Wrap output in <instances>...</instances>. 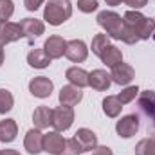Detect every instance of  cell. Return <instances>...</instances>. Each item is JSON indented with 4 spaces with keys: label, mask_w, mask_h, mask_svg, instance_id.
<instances>
[{
    "label": "cell",
    "mask_w": 155,
    "mask_h": 155,
    "mask_svg": "<svg viewBox=\"0 0 155 155\" xmlns=\"http://www.w3.org/2000/svg\"><path fill=\"white\" fill-rule=\"evenodd\" d=\"M97 24L105 29V35H108V38L121 40L128 45H134L139 41L135 33L126 25L124 18H121L114 11H101L97 15Z\"/></svg>",
    "instance_id": "1"
},
{
    "label": "cell",
    "mask_w": 155,
    "mask_h": 155,
    "mask_svg": "<svg viewBox=\"0 0 155 155\" xmlns=\"http://www.w3.org/2000/svg\"><path fill=\"white\" fill-rule=\"evenodd\" d=\"M123 18L139 40H148L155 33V20L144 16L139 11H126Z\"/></svg>",
    "instance_id": "2"
},
{
    "label": "cell",
    "mask_w": 155,
    "mask_h": 155,
    "mask_svg": "<svg viewBox=\"0 0 155 155\" xmlns=\"http://www.w3.org/2000/svg\"><path fill=\"white\" fill-rule=\"evenodd\" d=\"M72 16V4L71 0H49L43 11V20L51 25H61Z\"/></svg>",
    "instance_id": "3"
},
{
    "label": "cell",
    "mask_w": 155,
    "mask_h": 155,
    "mask_svg": "<svg viewBox=\"0 0 155 155\" xmlns=\"http://www.w3.org/2000/svg\"><path fill=\"white\" fill-rule=\"evenodd\" d=\"M72 121H74V110L72 107H58L52 110V126L56 128V132H65L72 126Z\"/></svg>",
    "instance_id": "4"
},
{
    "label": "cell",
    "mask_w": 155,
    "mask_h": 155,
    "mask_svg": "<svg viewBox=\"0 0 155 155\" xmlns=\"http://www.w3.org/2000/svg\"><path fill=\"white\" fill-rule=\"evenodd\" d=\"M137 130H139V117L135 116V114L121 117L116 124V132L119 134V137H123V139L134 137L137 134Z\"/></svg>",
    "instance_id": "5"
},
{
    "label": "cell",
    "mask_w": 155,
    "mask_h": 155,
    "mask_svg": "<svg viewBox=\"0 0 155 155\" xmlns=\"http://www.w3.org/2000/svg\"><path fill=\"white\" fill-rule=\"evenodd\" d=\"M65 141L67 139H63L60 132H49L43 135V152L51 155H61L65 148Z\"/></svg>",
    "instance_id": "6"
},
{
    "label": "cell",
    "mask_w": 155,
    "mask_h": 155,
    "mask_svg": "<svg viewBox=\"0 0 155 155\" xmlns=\"http://www.w3.org/2000/svg\"><path fill=\"white\" fill-rule=\"evenodd\" d=\"M24 36L22 35V27L20 24H13V22H0V45H7L13 43L16 40Z\"/></svg>",
    "instance_id": "7"
},
{
    "label": "cell",
    "mask_w": 155,
    "mask_h": 155,
    "mask_svg": "<svg viewBox=\"0 0 155 155\" xmlns=\"http://www.w3.org/2000/svg\"><path fill=\"white\" fill-rule=\"evenodd\" d=\"M65 56H67L71 61H74V63L85 61L87 56H88V49H87L85 41H81V40H71V41H67Z\"/></svg>",
    "instance_id": "8"
},
{
    "label": "cell",
    "mask_w": 155,
    "mask_h": 155,
    "mask_svg": "<svg viewBox=\"0 0 155 155\" xmlns=\"http://www.w3.org/2000/svg\"><path fill=\"white\" fill-rule=\"evenodd\" d=\"M52 88H54L52 81L45 76H38V78H35V79L29 81V92H31L35 97H40V99L49 97L51 92H52Z\"/></svg>",
    "instance_id": "9"
},
{
    "label": "cell",
    "mask_w": 155,
    "mask_h": 155,
    "mask_svg": "<svg viewBox=\"0 0 155 155\" xmlns=\"http://www.w3.org/2000/svg\"><path fill=\"white\" fill-rule=\"evenodd\" d=\"M20 27H22V35L29 40V41L38 38L40 35H43V31H45L43 22L41 20H36V18H24L20 22Z\"/></svg>",
    "instance_id": "10"
},
{
    "label": "cell",
    "mask_w": 155,
    "mask_h": 155,
    "mask_svg": "<svg viewBox=\"0 0 155 155\" xmlns=\"http://www.w3.org/2000/svg\"><path fill=\"white\" fill-rule=\"evenodd\" d=\"M65 47H67V41L61 38V36H49L45 45H43V51L47 52V56L51 60H58L65 54Z\"/></svg>",
    "instance_id": "11"
},
{
    "label": "cell",
    "mask_w": 155,
    "mask_h": 155,
    "mask_svg": "<svg viewBox=\"0 0 155 155\" xmlns=\"http://www.w3.org/2000/svg\"><path fill=\"white\" fill-rule=\"evenodd\" d=\"M135 76V72H134V69H132V65H128V63H117L112 67V72H110V78H112V81L117 83V85H128L132 79Z\"/></svg>",
    "instance_id": "12"
},
{
    "label": "cell",
    "mask_w": 155,
    "mask_h": 155,
    "mask_svg": "<svg viewBox=\"0 0 155 155\" xmlns=\"http://www.w3.org/2000/svg\"><path fill=\"white\" fill-rule=\"evenodd\" d=\"M25 150L31 155H38L40 152H43V134L38 128H33L25 134V141H24Z\"/></svg>",
    "instance_id": "13"
},
{
    "label": "cell",
    "mask_w": 155,
    "mask_h": 155,
    "mask_svg": "<svg viewBox=\"0 0 155 155\" xmlns=\"http://www.w3.org/2000/svg\"><path fill=\"white\" fill-rule=\"evenodd\" d=\"M88 85H90L94 90L103 92V90H108V87L112 85V78H110V74H108L107 71L96 69V71H92V72L88 74Z\"/></svg>",
    "instance_id": "14"
},
{
    "label": "cell",
    "mask_w": 155,
    "mask_h": 155,
    "mask_svg": "<svg viewBox=\"0 0 155 155\" xmlns=\"http://www.w3.org/2000/svg\"><path fill=\"white\" fill-rule=\"evenodd\" d=\"M74 139L79 143V146H81L83 152H92V150L97 148V137L88 128H79L76 134H74Z\"/></svg>",
    "instance_id": "15"
},
{
    "label": "cell",
    "mask_w": 155,
    "mask_h": 155,
    "mask_svg": "<svg viewBox=\"0 0 155 155\" xmlns=\"http://www.w3.org/2000/svg\"><path fill=\"white\" fill-rule=\"evenodd\" d=\"M81 97H83L81 88H78L74 85H65L60 90V103L65 105V107H74V105H78L81 101Z\"/></svg>",
    "instance_id": "16"
},
{
    "label": "cell",
    "mask_w": 155,
    "mask_h": 155,
    "mask_svg": "<svg viewBox=\"0 0 155 155\" xmlns=\"http://www.w3.org/2000/svg\"><path fill=\"white\" fill-rule=\"evenodd\" d=\"M139 108L144 112V116L152 119L153 128H155V92H152V90L141 92V96H139Z\"/></svg>",
    "instance_id": "17"
},
{
    "label": "cell",
    "mask_w": 155,
    "mask_h": 155,
    "mask_svg": "<svg viewBox=\"0 0 155 155\" xmlns=\"http://www.w3.org/2000/svg\"><path fill=\"white\" fill-rule=\"evenodd\" d=\"M99 58H101V61H103L107 67H114V65H117V63L123 61V52H121V49H117L116 45L108 43V45L101 51Z\"/></svg>",
    "instance_id": "18"
},
{
    "label": "cell",
    "mask_w": 155,
    "mask_h": 155,
    "mask_svg": "<svg viewBox=\"0 0 155 155\" xmlns=\"http://www.w3.org/2000/svg\"><path fill=\"white\" fill-rule=\"evenodd\" d=\"M33 123L38 130H45L52 124V110L49 107H38L33 114Z\"/></svg>",
    "instance_id": "19"
},
{
    "label": "cell",
    "mask_w": 155,
    "mask_h": 155,
    "mask_svg": "<svg viewBox=\"0 0 155 155\" xmlns=\"http://www.w3.org/2000/svg\"><path fill=\"white\" fill-rule=\"evenodd\" d=\"M18 126L15 119H4L0 121V143H11L16 139Z\"/></svg>",
    "instance_id": "20"
},
{
    "label": "cell",
    "mask_w": 155,
    "mask_h": 155,
    "mask_svg": "<svg viewBox=\"0 0 155 155\" xmlns=\"http://www.w3.org/2000/svg\"><path fill=\"white\" fill-rule=\"evenodd\" d=\"M27 63L35 69H45V67H49L51 58L47 56V52L43 49H33L27 54Z\"/></svg>",
    "instance_id": "21"
},
{
    "label": "cell",
    "mask_w": 155,
    "mask_h": 155,
    "mask_svg": "<svg viewBox=\"0 0 155 155\" xmlns=\"http://www.w3.org/2000/svg\"><path fill=\"white\" fill-rule=\"evenodd\" d=\"M65 78L71 81V85H74L78 88H83V87L88 85V74L83 69H79V67H71L65 72Z\"/></svg>",
    "instance_id": "22"
},
{
    "label": "cell",
    "mask_w": 155,
    "mask_h": 155,
    "mask_svg": "<svg viewBox=\"0 0 155 155\" xmlns=\"http://www.w3.org/2000/svg\"><path fill=\"white\" fill-rule=\"evenodd\" d=\"M121 108H123V103L117 99V96H107L103 99V112L108 117H117L121 114Z\"/></svg>",
    "instance_id": "23"
},
{
    "label": "cell",
    "mask_w": 155,
    "mask_h": 155,
    "mask_svg": "<svg viewBox=\"0 0 155 155\" xmlns=\"http://www.w3.org/2000/svg\"><path fill=\"white\" fill-rule=\"evenodd\" d=\"M135 155H155V139H143L135 146Z\"/></svg>",
    "instance_id": "24"
},
{
    "label": "cell",
    "mask_w": 155,
    "mask_h": 155,
    "mask_svg": "<svg viewBox=\"0 0 155 155\" xmlns=\"http://www.w3.org/2000/svg\"><path fill=\"white\" fill-rule=\"evenodd\" d=\"M13 103H15L13 94L9 90H5V88H0V114L9 112L13 108Z\"/></svg>",
    "instance_id": "25"
},
{
    "label": "cell",
    "mask_w": 155,
    "mask_h": 155,
    "mask_svg": "<svg viewBox=\"0 0 155 155\" xmlns=\"http://www.w3.org/2000/svg\"><path fill=\"white\" fill-rule=\"evenodd\" d=\"M108 43H110L108 35H96V36L92 38V52H94L96 56H99L101 51H103Z\"/></svg>",
    "instance_id": "26"
},
{
    "label": "cell",
    "mask_w": 155,
    "mask_h": 155,
    "mask_svg": "<svg viewBox=\"0 0 155 155\" xmlns=\"http://www.w3.org/2000/svg\"><path fill=\"white\" fill-rule=\"evenodd\" d=\"M15 13L13 0H0V22H7Z\"/></svg>",
    "instance_id": "27"
},
{
    "label": "cell",
    "mask_w": 155,
    "mask_h": 155,
    "mask_svg": "<svg viewBox=\"0 0 155 155\" xmlns=\"http://www.w3.org/2000/svg\"><path fill=\"white\" fill-rule=\"evenodd\" d=\"M137 94H139V88H137V87H126V88L117 96V99H119L123 105H126V103H132Z\"/></svg>",
    "instance_id": "28"
},
{
    "label": "cell",
    "mask_w": 155,
    "mask_h": 155,
    "mask_svg": "<svg viewBox=\"0 0 155 155\" xmlns=\"http://www.w3.org/2000/svg\"><path fill=\"white\" fill-rule=\"evenodd\" d=\"M81 153H83V150H81L79 143H78L74 137L65 141V148H63L61 155H81Z\"/></svg>",
    "instance_id": "29"
},
{
    "label": "cell",
    "mask_w": 155,
    "mask_h": 155,
    "mask_svg": "<svg viewBox=\"0 0 155 155\" xmlns=\"http://www.w3.org/2000/svg\"><path fill=\"white\" fill-rule=\"evenodd\" d=\"M78 9L81 13H92L97 9V0H78Z\"/></svg>",
    "instance_id": "30"
},
{
    "label": "cell",
    "mask_w": 155,
    "mask_h": 155,
    "mask_svg": "<svg viewBox=\"0 0 155 155\" xmlns=\"http://www.w3.org/2000/svg\"><path fill=\"white\" fill-rule=\"evenodd\" d=\"M24 4H25L27 11H36L40 5L43 4V0H24Z\"/></svg>",
    "instance_id": "31"
},
{
    "label": "cell",
    "mask_w": 155,
    "mask_h": 155,
    "mask_svg": "<svg viewBox=\"0 0 155 155\" xmlns=\"http://www.w3.org/2000/svg\"><path fill=\"white\" fill-rule=\"evenodd\" d=\"M124 2H126L130 7H134L135 11H137V9H141V7H144V5L148 4V0H124Z\"/></svg>",
    "instance_id": "32"
},
{
    "label": "cell",
    "mask_w": 155,
    "mask_h": 155,
    "mask_svg": "<svg viewBox=\"0 0 155 155\" xmlns=\"http://www.w3.org/2000/svg\"><path fill=\"white\" fill-rule=\"evenodd\" d=\"M92 155H112V150L110 148H107V146H97L96 150H94V153Z\"/></svg>",
    "instance_id": "33"
},
{
    "label": "cell",
    "mask_w": 155,
    "mask_h": 155,
    "mask_svg": "<svg viewBox=\"0 0 155 155\" xmlns=\"http://www.w3.org/2000/svg\"><path fill=\"white\" fill-rule=\"evenodd\" d=\"M0 155H20L16 150H0Z\"/></svg>",
    "instance_id": "34"
},
{
    "label": "cell",
    "mask_w": 155,
    "mask_h": 155,
    "mask_svg": "<svg viewBox=\"0 0 155 155\" xmlns=\"http://www.w3.org/2000/svg\"><path fill=\"white\" fill-rule=\"evenodd\" d=\"M107 2V5H119L121 2H124V0H105Z\"/></svg>",
    "instance_id": "35"
},
{
    "label": "cell",
    "mask_w": 155,
    "mask_h": 155,
    "mask_svg": "<svg viewBox=\"0 0 155 155\" xmlns=\"http://www.w3.org/2000/svg\"><path fill=\"white\" fill-rule=\"evenodd\" d=\"M4 63V49H2V45H0V65Z\"/></svg>",
    "instance_id": "36"
},
{
    "label": "cell",
    "mask_w": 155,
    "mask_h": 155,
    "mask_svg": "<svg viewBox=\"0 0 155 155\" xmlns=\"http://www.w3.org/2000/svg\"><path fill=\"white\" fill-rule=\"evenodd\" d=\"M152 36H153V40H155V33H153V35H152Z\"/></svg>",
    "instance_id": "37"
},
{
    "label": "cell",
    "mask_w": 155,
    "mask_h": 155,
    "mask_svg": "<svg viewBox=\"0 0 155 155\" xmlns=\"http://www.w3.org/2000/svg\"><path fill=\"white\" fill-rule=\"evenodd\" d=\"M153 20H155V18H153Z\"/></svg>",
    "instance_id": "38"
}]
</instances>
